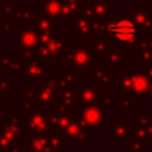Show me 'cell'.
Listing matches in <instances>:
<instances>
[{"label":"cell","mask_w":152,"mask_h":152,"mask_svg":"<svg viewBox=\"0 0 152 152\" xmlns=\"http://www.w3.org/2000/svg\"><path fill=\"white\" fill-rule=\"evenodd\" d=\"M90 6L93 11V20L113 17V5L106 0H90Z\"/></svg>","instance_id":"21"},{"label":"cell","mask_w":152,"mask_h":152,"mask_svg":"<svg viewBox=\"0 0 152 152\" xmlns=\"http://www.w3.org/2000/svg\"><path fill=\"white\" fill-rule=\"evenodd\" d=\"M15 58H18L17 53H14V52H6L4 55V57L1 58V61H0V70L6 72L8 70V68H10V65L12 64V62Z\"/></svg>","instance_id":"34"},{"label":"cell","mask_w":152,"mask_h":152,"mask_svg":"<svg viewBox=\"0 0 152 152\" xmlns=\"http://www.w3.org/2000/svg\"><path fill=\"white\" fill-rule=\"evenodd\" d=\"M49 64L40 57L33 56L26 59L25 76L27 81H42L49 76Z\"/></svg>","instance_id":"10"},{"label":"cell","mask_w":152,"mask_h":152,"mask_svg":"<svg viewBox=\"0 0 152 152\" xmlns=\"http://www.w3.org/2000/svg\"><path fill=\"white\" fill-rule=\"evenodd\" d=\"M59 37L58 31H44L39 32V45H46Z\"/></svg>","instance_id":"32"},{"label":"cell","mask_w":152,"mask_h":152,"mask_svg":"<svg viewBox=\"0 0 152 152\" xmlns=\"http://www.w3.org/2000/svg\"><path fill=\"white\" fill-rule=\"evenodd\" d=\"M68 152H71V151H68Z\"/></svg>","instance_id":"49"},{"label":"cell","mask_w":152,"mask_h":152,"mask_svg":"<svg viewBox=\"0 0 152 152\" xmlns=\"http://www.w3.org/2000/svg\"><path fill=\"white\" fill-rule=\"evenodd\" d=\"M25 70H26V61L21 57L15 58L12 64L10 65L8 70L5 72L7 75H25Z\"/></svg>","instance_id":"26"},{"label":"cell","mask_w":152,"mask_h":152,"mask_svg":"<svg viewBox=\"0 0 152 152\" xmlns=\"http://www.w3.org/2000/svg\"><path fill=\"white\" fill-rule=\"evenodd\" d=\"M5 101V91H2V89L0 88V103Z\"/></svg>","instance_id":"43"},{"label":"cell","mask_w":152,"mask_h":152,"mask_svg":"<svg viewBox=\"0 0 152 152\" xmlns=\"http://www.w3.org/2000/svg\"><path fill=\"white\" fill-rule=\"evenodd\" d=\"M69 31L72 32L77 38L91 37L93 31V20L84 18L82 15L74 17L69 21Z\"/></svg>","instance_id":"17"},{"label":"cell","mask_w":152,"mask_h":152,"mask_svg":"<svg viewBox=\"0 0 152 152\" xmlns=\"http://www.w3.org/2000/svg\"><path fill=\"white\" fill-rule=\"evenodd\" d=\"M27 147L31 152H45L49 147V135H30L27 134Z\"/></svg>","instance_id":"22"},{"label":"cell","mask_w":152,"mask_h":152,"mask_svg":"<svg viewBox=\"0 0 152 152\" xmlns=\"http://www.w3.org/2000/svg\"><path fill=\"white\" fill-rule=\"evenodd\" d=\"M39 45V31L33 27H21L15 32V48L33 50Z\"/></svg>","instance_id":"11"},{"label":"cell","mask_w":152,"mask_h":152,"mask_svg":"<svg viewBox=\"0 0 152 152\" xmlns=\"http://www.w3.org/2000/svg\"><path fill=\"white\" fill-rule=\"evenodd\" d=\"M91 50L89 48L71 49L68 56L63 59V63L74 70H91Z\"/></svg>","instance_id":"6"},{"label":"cell","mask_w":152,"mask_h":152,"mask_svg":"<svg viewBox=\"0 0 152 152\" xmlns=\"http://www.w3.org/2000/svg\"><path fill=\"white\" fill-rule=\"evenodd\" d=\"M131 151L129 152H145V142L137 140V139H131Z\"/></svg>","instance_id":"37"},{"label":"cell","mask_w":152,"mask_h":152,"mask_svg":"<svg viewBox=\"0 0 152 152\" xmlns=\"http://www.w3.org/2000/svg\"><path fill=\"white\" fill-rule=\"evenodd\" d=\"M0 152H2V151H0Z\"/></svg>","instance_id":"50"},{"label":"cell","mask_w":152,"mask_h":152,"mask_svg":"<svg viewBox=\"0 0 152 152\" xmlns=\"http://www.w3.org/2000/svg\"><path fill=\"white\" fill-rule=\"evenodd\" d=\"M113 70L107 68L104 64L99 63L95 69L90 70V78L96 83V86L102 87H110L113 86Z\"/></svg>","instance_id":"18"},{"label":"cell","mask_w":152,"mask_h":152,"mask_svg":"<svg viewBox=\"0 0 152 152\" xmlns=\"http://www.w3.org/2000/svg\"><path fill=\"white\" fill-rule=\"evenodd\" d=\"M5 53H6V51H5V49L0 46V61H1V58L4 57V55H5Z\"/></svg>","instance_id":"44"},{"label":"cell","mask_w":152,"mask_h":152,"mask_svg":"<svg viewBox=\"0 0 152 152\" xmlns=\"http://www.w3.org/2000/svg\"><path fill=\"white\" fill-rule=\"evenodd\" d=\"M93 31L102 33L113 43H122L124 48H135L140 39V31L126 15H113L93 20Z\"/></svg>","instance_id":"1"},{"label":"cell","mask_w":152,"mask_h":152,"mask_svg":"<svg viewBox=\"0 0 152 152\" xmlns=\"http://www.w3.org/2000/svg\"><path fill=\"white\" fill-rule=\"evenodd\" d=\"M14 18L20 21L23 27H33L38 19V14L37 11L32 8L31 4H23Z\"/></svg>","instance_id":"19"},{"label":"cell","mask_w":152,"mask_h":152,"mask_svg":"<svg viewBox=\"0 0 152 152\" xmlns=\"http://www.w3.org/2000/svg\"><path fill=\"white\" fill-rule=\"evenodd\" d=\"M124 15L129 18L139 31H152V13L144 4L135 5L133 10H125Z\"/></svg>","instance_id":"8"},{"label":"cell","mask_w":152,"mask_h":152,"mask_svg":"<svg viewBox=\"0 0 152 152\" xmlns=\"http://www.w3.org/2000/svg\"><path fill=\"white\" fill-rule=\"evenodd\" d=\"M72 13V17H78L81 13V0H64Z\"/></svg>","instance_id":"36"},{"label":"cell","mask_w":152,"mask_h":152,"mask_svg":"<svg viewBox=\"0 0 152 152\" xmlns=\"http://www.w3.org/2000/svg\"><path fill=\"white\" fill-rule=\"evenodd\" d=\"M5 119V108L4 107H0V121Z\"/></svg>","instance_id":"42"},{"label":"cell","mask_w":152,"mask_h":152,"mask_svg":"<svg viewBox=\"0 0 152 152\" xmlns=\"http://www.w3.org/2000/svg\"><path fill=\"white\" fill-rule=\"evenodd\" d=\"M113 44L114 43L112 42V39L99 32H94L90 37V50L96 56V58L101 61L113 49Z\"/></svg>","instance_id":"15"},{"label":"cell","mask_w":152,"mask_h":152,"mask_svg":"<svg viewBox=\"0 0 152 152\" xmlns=\"http://www.w3.org/2000/svg\"><path fill=\"white\" fill-rule=\"evenodd\" d=\"M134 50L135 51L152 52V37H140Z\"/></svg>","instance_id":"31"},{"label":"cell","mask_w":152,"mask_h":152,"mask_svg":"<svg viewBox=\"0 0 152 152\" xmlns=\"http://www.w3.org/2000/svg\"><path fill=\"white\" fill-rule=\"evenodd\" d=\"M152 121L151 114L147 113H135L134 114V124L135 127H146Z\"/></svg>","instance_id":"30"},{"label":"cell","mask_w":152,"mask_h":152,"mask_svg":"<svg viewBox=\"0 0 152 152\" xmlns=\"http://www.w3.org/2000/svg\"><path fill=\"white\" fill-rule=\"evenodd\" d=\"M124 71L128 74L132 80V97L140 101V97L150 95L151 80L147 77L145 71H139L134 69H125Z\"/></svg>","instance_id":"7"},{"label":"cell","mask_w":152,"mask_h":152,"mask_svg":"<svg viewBox=\"0 0 152 152\" xmlns=\"http://www.w3.org/2000/svg\"><path fill=\"white\" fill-rule=\"evenodd\" d=\"M83 122L89 127V128H96L101 129L102 127V120L107 118V113L102 110L101 107L99 106H89L86 108H82L80 112Z\"/></svg>","instance_id":"14"},{"label":"cell","mask_w":152,"mask_h":152,"mask_svg":"<svg viewBox=\"0 0 152 152\" xmlns=\"http://www.w3.org/2000/svg\"><path fill=\"white\" fill-rule=\"evenodd\" d=\"M118 90L126 96L132 97V80L128 74L125 71L118 76Z\"/></svg>","instance_id":"24"},{"label":"cell","mask_w":152,"mask_h":152,"mask_svg":"<svg viewBox=\"0 0 152 152\" xmlns=\"http://www.w3.org/2000/svg\"><path fill=\"white\" fill-rule=\"evenodd\" d=\"M18 10L17 6L14 4H12L11 1L8 2H4L0 5V15L1 17H10V18H14L17 14Z\"/></svg>","instance_id":"29"},{"label":"cell","mask_w":152,"mask_h":152,"mask_svg":"<svg viewBox=\"0 0 152 152\" xmlns=\"http://www.w3.org/2000/svg\"><path fill=\"white\" fill-rule=\"evenodd\" d=\"M36 1H37L38 4H44V1H45V0H36Z\"/></svg>","instance_id":"47"},{"label":"cell","mask_w":152,"mask_h":152,"mask_svg":"<svg viewBox=\"0 0 152 152\" xmlns=\"http://www.w3.org/2000/svg\"><path fill=\"white\" fill-rule=\"evenodd\" d=\"M139 102L137 99L131 97V96H126V95H121L118 97V107L121 108L125 113H128L131 108H133L135 106V103Z\"/></svg>","instance_id":"28"},{"label":"cell","mask_w":152,"mask_h":152,"mask_svg":"<svg viewBox=\"0 0 152 152\" xmlns=\"http://www.w3.org/2000/svg\"><path fill=\"white\" fill-rule=\"evenodd\" d=\"M8 1H11V0H0V5L4 4V2H8Z\"/></svg>","instance_id":"46"},{"label":"cell","mask_w":152,"mask_h":152,"mask_svg":"<svg viewBox=\"0 0 152 152\" xmlns=\"http://www.w3.org/2000/svg\"><path fill=\"white\" fill-rule=\"evenodd\" d=\"M36 87H37V106L40 108L43 107L53 108L57 93L52 88L49 80L44 78L42 81H38Z\"/></svg>","instance_id":"12"},{"label":"cell","mask_w":152,"mask_h":152,"mask_svg":"<svg viewBox=\"0 0 152 152\" xmlns=\"http://www.w3.org/2000/svg\"><path fill=\"white\" fill-rule=\"evenodd\" d=\"M101 104L104 108H109L113 104V96H103L101 100Z\"/></svg>","instance_id":"39"},{"label":"cell","mask_w":152,"mask_h":152,"mask_svg":"<svg viewBox=\"0 0 152 152\" xmlns=\"http://www.w3.org/2000/svg\"><path fill=\"white\" fill-rule=\"evenodd\" d=\"M44 15H48L55 20L70 21L74 17L64 0H45L43 4Z\"/></svg>","instance_id":"9"},{"label":"cell","mask_w":152,"mask_h":152,"mask_svg":"<svg viewBox=\"0 0 152 152\" xmlns=\"http://www.w3.org/2000/svg\"><path fill=\"white\" fill-rule=\"evenodd\" d=\"M146 129H147V132H148V134H150V138H151V140H152V121L146 126Z\"/></svg>","instance_id":"41"},{"label":"cell","mask_w":152,"mask_h":152,"mask_svg":"<svg viewBox=\"0 0 152 152\" xmlns=\"http://www.w3.org/2000/svg\"><path fill=\"white\" fill-rule=\"evenodd\" d=\"M0 32H17V19L10 18L7 20H0Z\"/></svg>","instance_id":"33"},{"label":"cell","mask_w":152,"mask_h":152,"mask_svg":"<svg viewBox=\"0 0 152 152\" xmlns=\"http://www.w3.org/2000/svg\"><path fill=\"white\" fill-rule=\"evenodd\" d=\"M102 93L95 86H82L76 93V100L82 108L95 106V103L101 102Z\"/></svg>","instance_id":"16"},{"label":"cell","mask_w":152,"mask_h":152,"mask_svg":"<svg viewBox=\"0 0 152 152\" xmlns=\"http://www.w3.org/2000/svg\"><path fill=\"white\" fill-rule=\"evenodd\" d=\"M0 88L2 91H7L11 88V76L7 74L0 75Z\"/></svg>","instance_id":"38"},{"label":"cell","mask_w":152,"mask_h":152,"mask_svg":"<svg viewBox=\"0 0 152 152\" xmlns=\"http://www.w3.org/2000/svg\"><path fill=\"white\" fill-rule=\"evenodd\" d=\"M134 57L139 61L142 65H151L152 64V52H145V51H135L134 50Z\"/></svg>","instance_id":"35"},{"label":"cell","mask_w":152,"mask_h":152,"mask_svg":"<svg viewBox=\"0 0 152 152\" xmlns=\"http://www.w3.org/2000/svg\"><path fill=\"white\" fill-rule=\"evenodd\" d=\"M107 68L112 69L113 71L119 69V66L124 65L125 63V49L124 48H113L107 56L101 62Z\"/></svg>","instance_id":"20"},{"label":"cell","mask_w":152,"mask_h":152,"mask_svg":"<svg viewBox=\"0 0 152 152\" xmlns=\"http://www.w3.org/2000/svg\"><path fill=\"white\" fill-rule=\"evenodd\" d=\"M150 100L152 101V81H151V88H150Z\"/></svg>","instance_id":"45"},{"label":"cell","mask_w":152,"mask_h":152,"mask_svg":"<svg viewBox=\"0 0 152 152\" xmlns=\"http://www.w3.org/2000/svg\"><path fill=\"white\" fill-rule=\"evenodd\" d=\"M49 80V82L51 83L52 88L55 89V91L58 94L59 91H62L63 89L68 88V87H74V86H70L69 82L66 81L65 76L64 75H52V76H48L46 77Z\"/></svg>","instance_id":"25"},{"label":"cell","mask_w":152,"mask_h":152,"mask_svg":"<svg viewBox=\"0 0 152 152\" xmlns=\"http://www.w3.org/2000/svg\"><path fill=\"white\" fill-rule=\"evenodd\" d=\"M71 115L70 124L61 133L68 140H75L77 145H83L91 137L90 128L83 122L80 113H71Z\"/></svg>","instance_id":"4"},{"label":"cell","mask_w":152,"mask_h":152,"mask_svg":"<svg viewBox=\"0 0 152 152\" xmlns=\"http://www.w3.org/2000/svg\"><path fill=\"white\" fill-rule=\"evenodd\" d=\"M70 38L58 37L46 45H38L33 49L36 56L43 58L48 64L56 65L61 59H64L70 52Z\"/></svg>","instance_id":"2"},{"label":"cell","mask_w":152,"mask_h":152,"mask_svg":"<svg viewBox=\"0 0 152 152\" xmlns=\"http://www.w3.org/2000/svg\"><path fill=\"white\" fill-rule=\"evenodd\" d=\"M150 10H152V5H151V6H150Z\"/></svg>","instance_id":"48"},{"label":"cell","mask_w":152,"mask_h":152,"mask_svg":"<svg viewBox=\"0 0 152 152\" xmlns=\"http://www.w3.org/2000/svg\"><path fill=\"white\" fill-rule=\"evenodd\" d=\"M145 74L147 75V77L152 81V64L151 65H146L145 66Z\"/></svg>","instance_id":"40"},{"label":"cell","mask_w":152,"mask_h":152,"mask_svg":"<svg viewBox=\"0 0 152 152\" xmlns=\"http://www.w3.org/2000/svg\"><path fill=\"white\" fill-rule=\"evenodd\" d=\"M59 25L58 20H55L48 15H42L38 17L34 27L39 31V32H44V31H57V27Z\"/></svg>","instance_id":"23"},{"label":"cell","mask_w":152,"mask_h":152,"mask_svg":"<svg viewBox=\"0 0 152 152\" xmlns=\"http://www.w3.org/2000/svg\"><path fill=\"white\" fill-rule=\"evenodd\" d=\"M23 129L30 135H48L50 133V126L48 121V114L40 108H33L26 119V124L23 126Z\"/></svg>","instance_id":"5"},{"label":"cell","mask_w":152,"mask_h":152,"mask_svg":"<svg viewBox=\"0 0 152 152\" xmlns=\"http://www.w3.org/2000/svg\"><path fill=\"white\" fill-rule=\"evenodd\" d=\"M137 139V140H140L142 142H145V145H150L151 144V138H150V134L146 129V127H134L133 129H131V133H129V139Z\"/></svg>","instance_id":"27"},{"label":"cell","mask_w":152,"mask_h":152,"mask_svg":"<svg viewBox=\"0 0 152 152\" xmlns=\"http://www.w3.org/2000/svg\"><path fill=\"white\" fill-rule=\"evenodd\" d=\"M21 114L12 113L10 119L0 121V148H18L20 146Z\"/></svg>","instance_id":"3"},{"label":"cell","mask_w":152,"mask_h":152,"mask_svg":"<svg viewBox=\"0 0 152 152\" xmlns=\"http://www.w3.org/2000/svg\"><path fill=\"white\" fill-rule=\"evenodd\" d=\"M107 132L118 141L119 145H124L126 139H129V120L126 118H114L107 126Z\"/></svg>","instance_id":"13"}]
</instances>
